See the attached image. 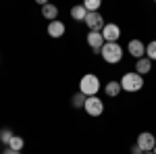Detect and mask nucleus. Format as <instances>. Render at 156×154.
I'll return each mask as SVG.
<instances>
[{
	"label": "nucleus",
	"mask_w": 156,
	"mask_h": 154,
	"mask_svg": "<svg viewBox=\"0 0 156 154\" xmlns=\"http://www.w3.org/2000/svg\"><path fill=\"white\" fill-rule=\"evenodd\" d=\"M121 90L123 92H129V94H135V92H140L142 88H144V77L140 75V73L135 71H129L125 73L123 77H121Z\"/></svg>",
	"instance_id": "1"
},
{
	"label": "nucleus",
	"mask_w": 156,
	"mask_h": 154,
	"mask_svg": "<svg viewBox=\"0 0 156 154\" xmlns=\"http://www.w3.org/2000/svg\"><path fill=\"white\" fill-rule=\"evenodd\" d=\"M100 79H98V75H94V73H85L83 77L79 79V92L83 96H96L98 92H100Z\"/></svg>",
	"instance_id": "2"
},
{
	"label": "nucleus",
	"mask_w": 156,
	"mask_h": 154,
	"mask_svg": "<svg viewBox=\"0 0 156 154\" xmlns=\"http://www.w3.org/2000/svg\"><path fill=\"white\" fill-rule=\"evenodd\" d=\"M100 56L104 59V63H108V65H117V63H121V59H123V48L115 42V44H104L102 46V50H100Z\"/></svg>",
	"instance_id": "3"
},
{
	"label": "nucleus",
	"mask_w": 156,
	"mask_h": 154,
	"mask_svg": "<svg viewBox=\"0 0 156 154\" xmlns=\"http://www.w3.org/2000/svg\"><path fill=\"white\" fill-rule=\"evenodd\" d=\"M83 110L90 115V117H100V115L104 113V102H102V98H98V96H90V98L85 100Z\"/></svg>",
	"instance_id": "4"
},
{
	"label": "nucleus",
	"mask_w": 156,
	"mask_h": 154,
	"mask_svg": "<svg viewBox=\"0 0 156 154\" xmlns=\"http://www.w3.org/2000/svg\"><path fill=\"white\" fill-rule=\"evenodd\" d=\"M135 144L140 146L142 152H152L154 146H156V138H154V133H150V131H142V133L137 135Z\"/></svg>",
	"instance_id": "5"
},
{
	"label": "nucleus",
	"mask_w": 156,
	"mask_h": 154,
	"mask_svg": "<svg viewBox=\"0 0 156 154\" xmlns=\"http://www.w3.org/2000/svg\"><path fill=\"white\" fill-rule=\"evenodd\" d=\"M85 25H87V29L90 31H102L104 29V17L100 15V13H87V17H85Z\"/></svg>",
	"instance_id": "6"
},
{
	"label": "nucleus",
	"mask_w": 156,
	"mask_h": 154,
	"mask_svg": "<svg viewBox=\"0 0 156 154\" xmlns=\"http://www.w3.org/2000/svg\"><path fill=\"white\" fill-rule=\"evenodd\" d=\"M100 34H102V38H104V42L115 44V42L121 38V27L117 23H106V25H104V29H102Z\"/></svg>",
	"instance_id": "7"
},
{
	"label": "nucleus",
	"mask_w": 156,
	"mask_h": 154,
	"mask_svg": "<svg viewBox=\"0 0 156 154\" xmlns=\"http://www.w3.org/2000/svg\"><path fill=\"white\" fill-rule=\"evenodd\" d=\"M85 40H87V46L92 48V52H94V54H100V50H102V46L106 44L100 31H90Z\"/></svg>",
	"instance_id": "8"
},
{
	"label": "nucleus",
	"mask_w": 156,
	"mask_h": 154,
	"mask_svg": "<svg viewBox=\"0 0 156 154\" xmlns=\"http://www.w3.org/2000/svg\"><path fill=\"white\" fill-rule=\"evenodd\" d=\"M127 52L131 54L133 59H144L146 56V44L142 42V40H131L129 44H127Z\"/></svg>",
	"instance_id": "9"
},
{
	"label": "nucleus",
	"mask_w": 156,
	"mask_h": 154,
	"mask_svg": "<svg viewBox=\"0 0 156 154\" xmlns=\"http://www.w3.org/2000/svg\"><path fill=\"white\" fill-rule=\"evenodd\" d=\"M65 23L60 21V19H56V21H50L48 23V36L50 38H62L65 36Z\"/></svg>",
	"instance_id": "10"
},
{
	"label": "nucleus",
	"mask_w": 156,
	"mask_h": 154,
	"mask_svg": "<svg viewBox=\"0 0 156 154\" xmlns=\"http://www.w3.org/2000/svg\"><path fill=\"white\" fill-rule=\"evenodd\" d=\"M42 17H46V19H48V23H50V21H56V17H58V6L46 2V4L42 6Z\"/></svg>",
	"instance_id": "11"
},
{
	"label": "nucleus",
	"mask_w": 156,
	"mask_h": 154,
	"mask_svg": "<svg viewBox=\"0 0 156 154\" xmlns=\"http://www.w3.org/2000/svg\"><path fill=\"white\" fill-rule=\"evenodd\" d=\"M150 71H152V60L148 59V56H144V59H140L137 63H135V73H140L142 77L148 75Z\"/></svg>",
	"instance_id": "12"
},
{
	"label": "nucleus",
	"mask_w": 156,
	"mask_h": 154,
	"mask_svg": "<svg viewBox=\"0 0 156 154\" xmlns=\"http://www.w3.org/2000/svg\"><path fill=\"white\" fill-rule=\"evenodd\" d=\"M121 92H123V90H121V83L115 81V79H112V81H108L106 85H104V94H106L108 98H117Z\"/></svg>",
	"instance_id": "13"
},
{
	"label": "nucleus",
	"mask_w": 156,
	"mask_h": 154,
	"mask_svg": "<svg viewBox=\"0 0 156 154\" xmlns=\"http://www.w3.org/2000/svg\"><path fill=\"white\" fill-rule=\"evenodd\" d=\"M85 17H87V11L83 9V4H77V6L71 9V19H75V21H85Z\"/></svg>",
	"instance_id": "14"
},
{
	"label": "nucleus",
	"mask_w": 156,
	"mask_h": 154,
	"mask_svg": "<svg viewBox=\"0 0 156 154\" xmlns=\"http://www.w3.org/2000/svg\"><path fill=\"white\" fill-rule=\"evenodd\" d=\"M85 100H87V96H83L81 92H75V94H73V98H71L73 108H83L85 106Z\"/></svg>",
	"instance_id": "15"
},
{
	"label": "nucleus",
	"mask_w": 156,
	"mask_h": 154,
	"mask_svg": "<svg viewBox=\"0 0 156 154\" xmlns=\"http://www.w3.org/2000/svg\"><path fill=\"white\" fill-rule=\"evenodd\" d=\"M23 146H25V140L21 138V135H12V140L9 142L6 148H12V150H19V152H21V150H23Z\"/></svg>",
	"instance_id": "16"
},
{
	"label": "nucleus",
	"mask_w": 156,
	"mask_h": 154,
	"mask_svg": "<svg viewBox=\"0 0 156 154\" xmlns=\"http://www.w3.org/2000/svg\"><path fill=\"white\" fill-rule=\"evenodd\" d=\"M146 56L152 60V63L156 60V40H152V42L146 44Z\"/></svg>",
	"instance_id": "17"
},
{
	"label": "nucleus",
	"mask_w": 156,
	"mask_h": 154,
	"mask_svg": "<svg viewBox=\"0 0 156 154\" xmlns=\"http://www.w3.org/2000/svg\"><path fill=\"white\" fill-rule=\"evenodd\" d=\"M83 9L87 13H98V9H100V0H85Z\"/></svg>",
	"instance_id": "18"
},
{
	"label": "nucleus",
	"mask_w": 156,
	"mask_h": 154,
	"mask_svg": "<svg viewBox=\"0 0 156 154\" xmlns=\"http://www.w3.org/2000/svg\"><path fill=\"white\" fill-rule=\"evenodd\" d=\"M11 140H12V131L11 129H0V142L9 146V142H11Z\"/></svg>",
	"instance_id": "19"
},
{
	"label": "nucleus",
	"mask_w": 156,
	"mask_h": 154,
	"mask_svg": "<svg viewBox=\"0 0 156 154\" xmlns=\"http://www.w3.org/2000/svg\"><path fill=\"white\" fill-rule=\"evenodd\" d=\"M131 154H144V152L140 150V146H137V144H133V146H131Z\"/></svg>",
	"instance_id": "20"
},
{
	"label": "nucleus",
	"mask_w": 156,
	"mask_h": 154,
	"mask_svg": "<svg viewBox=\"0 0 156 154\" xmlns=\"http://www.w3.org/2000/svg\"><path fill=\"white\" fill-rule=\"evenodd\" d=\"M2 154H21L19 150H12V148H6V150H2Z\"/></svg>",
	"instance_id": "21"
},
{
	"label": "nucleus",
	"mask_w": 156,
	"mask_h": 154,
	"mask_svg": "<svg viewBox=\"0 0 156 154\" xmlns=\"http://www.w3.org/2000/svg\"><path fill=\"white\" fill-rule=\"evenodd\" d=\"M152 152H154V154H156V146H154V150H152Z\"/></svg>",
	"instance_id": "22"
},
{
	"label": "nucleus",
	"mask_w": 156,
	"mask_h": 154,
	"mask_svg": "<svg viewBox=\"0 0 156 154\" xmlns=\"http://www.w3.org/2000/svg\"><path fill=\"white\" fill-rule=\"evenodd\" d=\"M144 154H154V152H144Z\"/></svg>",
	"instance_id": "23"
}]
</instances>
